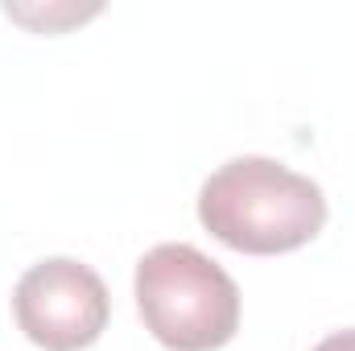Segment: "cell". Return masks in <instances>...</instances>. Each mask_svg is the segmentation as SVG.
I'll return each mask as SVG.
<instances>
[{
  "label": "cell",
  "mask_w": 355,
  "mask_h": 351,
  "mask_svg": "<svg viewBox=\"0 0 355 351\" xmlns=\"http://www.w3.org/2000/svg\"><path fill=\"white\" fill-rule=\"evenodd\" d=\"M198 223L227 248L277 257L310 244L327 223V194L272 157H236L198 190Z\"/></svg>",
  "instance_id": "6da1fadb"
},
{
  "label": "cell",
  "mask_w": 355,
  "mask_h": 351,
  "mask_svg": "<svg viewBox=\"0 0 355 351\" xmlns=\"http://www.w3.org/2000/svg\"><path fill=\"white\" fill-rule=\"evenodd\" d=\"M137 310L170 351H219L240 331L236 281L190 244H157L141 257Z\"/></svg>",
  "instance_id": "7a4b0ae2"
},
{
  "label": "cell",
  "mask_w": 355,
  "mask_h": 351,
  "mask_svg": "<svg viewBox=\"0 0 355 351\" xmlns=\"http://www.w3.org/2000/svg\"><path fill=\"white\" fill-rule=\"evenodd\" d=\"M112 314L107 285L99 273L71 257H50L33 264L12 289V318L29 343L46 351L91 348Z\"/></svg>",
  "instance_id": "3957f363"
},
{
  "label": "cell",
  "mask_w": 355,
  "mask_h": 351,
  "mask_svg": "<svg viewBox=\"0 0 355 351\" xmlns=\"http://www.w3.org/2000/svg\"><path fill=\"white\" fill-rule=\"evenodd\" d=\"M314 351H355V331H339V335H327Z\"/></svg>",
  "instance_id": "277c9868"
}]
</instances>
